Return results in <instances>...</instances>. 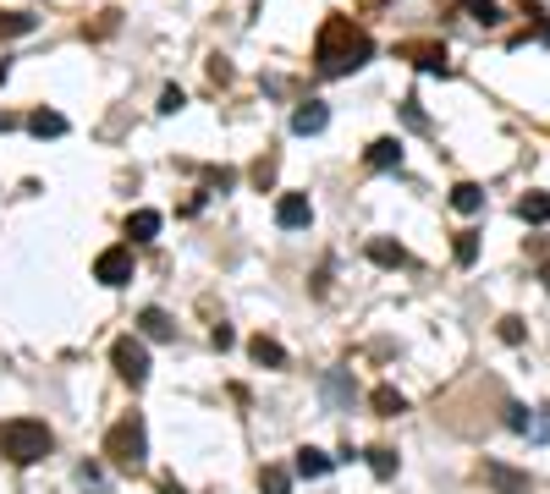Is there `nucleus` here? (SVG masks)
Instances as JSON below:
<instances>
[{
  "label": "nucleus",
  "instance_id": "1",
  "mask_svg": "<svg viewBox=\"0 0 550 494\" xmlns=\"http://www.w3.org/2000/svg\"><path fill=\"white\" fill-rule=\"evenodd\" d=\"M369 61H374L369 33L352 17H325V28H319V39H314V72L319 77H352Z\"/></svg>",
  "mask_w": 550,
  "mask_h": 494
},
{
  "label": "nucleus",
  "instance_id": "2",
  "mask_svg": "<svg viewBox=\"0 0 550 494\" xmlns=\"http://www.w3.org/2000/svg\"><path fill=\"white\" fill-rule=\"evenodd\" d=\"M50 450H55L50 423H39V417H6L0 423V456H6L12 467H34Z\"/></svg>",
  "mask_w": 550,
  "mask_h": 494
},
{
  "label": "nucleus",
  "instance_id": "3",
  "mask_svg": "<svg viewBox=\"0 0 550 494\" xmlns=\"http://www.w3.org/2000/svg\"><path fill=\"white\" fill-rule=\"evenodd\" d=\"M105 456L116 461V467H144V456H149V428L138 412H127L121 423H111V434H105Z\"/></svg>",
  "mask_w": 550,
  "mask_h": 494
},
{
  "label": "nucleus",
  "instance_id": "4",
  "mask_svg": "<svg viewBox=\"0 0 550 494\" xmlns=\"http://www.w3.org/2000/svg\"><path fill=\"white\" fill-rule=\"evenodd\" d=\"M111 362H116V374H121L127 385H133V390L149 379V346H144L138 336H121V341L111 346Z\"/></svg>",
  "mask_w": 550,
  "mask_h": 494
},
{
  "label": "nucleus",
  "instance_id": "5",
  "mask_svg": "<svg viewBox=\"0 0 550 494\" xmlns=\"http://www.w3.org/2000/svg\"><path fill=\"white\" fill-rule=\"evenodd\" d=\"M397 55L413 61L418 72H430V77H451V55H446V45H435V39H407V45H397Z\"/></svg>",
  "mask_w": 550,
  "mask_h": 494
},
{
  "label": "nucleus",
  "instance_id": "6",
  "mask_svg": "<svg viewBox=\"0 0 550 494\" xmlns=\"http://www.w3.org/2000/svg\"><path fill=\"white\" fill-rule=\"evenodd\" d=\"M94 280L100 286H127L133 280V247H105L94 258Z\"/></svg>",
  "mask_w": 550,
  "mask_h": 494
},
{
  "label": "nucleus",
  "instance_id": "7",
  "mask_svg": "<svg viewBox=\"0 0 550 494\" xmlns=\"http://www.w3.org/2000/svg\"><path fill=\"white\" fill-rule=\"evenodd\" d=\"M308 220H314L308 192H281V204H275V225H281V231H303Z\"/></svg>",
  "mask_w": 550,
  "mask_h": 494
},
{
  "label": "nucleus",
  "instance_id": "8",
  "mask_svg": "<svg viewBox=\"0 0 550 494\" xmlns=\"http://www.w3.org/2000/svg\"><path fill=\"white\" fill-rule=\"evenodd\" d=\"M479 478L490 483V489H501V494H529V489H534V478H529V473H512V467H501V461H484Z\"/></svg>",
  "mask_w": 550,
  "mask_h": 494
},
{
  "label": "nucleus",
  "instance_id": "9",
  "mask_svg": "<svg viewBox=\"0 0 550 494\" xmlns=\"http://www.w3.org/2000/svg\"><path fill=\"white\" fill-rule=\"evenodd\" d=\"M325 126H331V110L319 105V99H303V105L292 110V132H298V138H314V132H325Z\"/></svg>",
  "mask_w": 550,
  "mask_h": 494
},
{
  "label": "nucleus",
  "instance_id": "10",
  "mask_svg": "<svg viewBox=\"0 0 550 494\" xmlns=\"http://www.w3.org/2000/svg\"><path fill=\"white\" fill-rule=\"evenodd\" d=\"M364 159H369V171H402V143L397 138H374L364 149Z\"/></svg>",
  "mask_w": 550,
  "mask_h": 494
},
{
  "label": "nucleus",
  "instance_id": "11",
  "mask_svg": "<svg viewBox=\"0 0 550 494\" xmlns=\"http://www.w3.org/2000/svg\"><path fill=\"white\" fill-rule=\"evenodd\" d=\"M331 467H336V456L314 450V445H303V450H298V461H292V473H298V478H325Z\"/></svg>",
  "mask_w": 550,
  "mask_h": 494
},
{
  "label": "nucleus",
  "instance_id": "12",
  "mask_svg": "<svg viewBox=\"0 0 550 494\" xmlns=\"http://www.w3.org/2000/svg\"><path fill=\"white\" fill-rule=\"evenodd\" d=\"M160 225H166L160 209H133V215H127V237H133V242H154Z\"/></svg>",
  "mask_w": 550,
  "mask_h": 494
},
{
  "label": "nucleus",
  "instance_id": "13",
  "mask_svg": "<svg viewBox=\"0 0 550 494\" xmlns=\"http://www.w3.org/2000/svg\"><path fill=\"white\" fill-rule=\"evenodd\" d=\"M248 357L259 362V368H286V346L270 341V336H253V341H248Z\"/></svg>",
  "mask_w": 550,
  "mask_h": 494
},
{
  "label": "nucleus",
  "instance_id": "14",
  "mask_svg": "<svg viewBox=\"0 0 550 494\" xmlns=\"http://www.w3.org/2000/svg\"><path fill=\"white\" fill-rule=\"evenodd\" d=\"M369 258L380 263V270H402V263H407V247L391 242V237H374V242H369Z\"/></svg>",
  "mask_w": 550,
  "mask_h": 494
},
{
  "label": "nucleus",
  "instance_id": "15",
  "mask_svg": "<svg viewBox=\"0 0 550 494\" xmlns=\"http://www.w3.org/2000/svg\"><path fill=\"white\" fill-rule=\"evenodd\" d=\"M451 209H457V215H479L484 209V187L479 182H457V187H451Z\"/></svg>",
  "mask_w": 550,
  "mask_h": 494
},
{
  "label": "nucleus",
  "instance_id": "16",
  "mask_svg": "<svg viewBox=\"0 0 550 494\" xmlns=\"http://www.w3.org/2000/svg\"><path fill=\"white\" fill-rule=\"evenodd\" d=\"M517 220H529V225H550V192H529V198H517Z\"/></svg>",
  "mask_w": 550,
  "mask_h": 494
},
{
  "label": "nucleus",
  "instance_id": "17",
  "mask_svg": "<svg viewBox=\"0 0 550 494\" xmlns=\"http://www.w3.org/2000/svg\"><path fill=\"white\" fill-rule=\"evenodd\" d=\"M138 329H144L149 341H171V336H176V324L160 313V308H144V313H138Z\"/></svg>",
  "mask_w": 550,
  "mask_h": 494
},
{
  "label": "nucleus",
  "instance_id": "18",
  "mask_svg": "<svg viewBox=\"0 0 550 494\" xmlns=\"http://www.w3.org/2000/svg\"><path fill=\"white\" fill-rule=\"evenodd\" d=\"M28 132H34V138H61V132H67V116L61 110H34L28 116Z\"/></svg>",
  "mask_w": 550,
  "mask_h": 494
},
{
  "label": "nucleus",
  "instance_id": "19",
  "mask_svg": "<svg viewBox=\"0 0 550 494\" xmlns=\"http://www.w3.org/2000/svg\"><path fill=\"white\" fill-rule=\"evenodd\" d=\"M369 401H374V412H380V417H397V412H407V395H402V390H391V385H380V390L369 395Z\"/></svg>",
  "mask_w": 550,
  "mask_h": 494
},
{
  "label": "nucleus",
  "instance_id": "20",
  "mask_svg": "<svg viewBox=\"0 0 550 494\" xmlns=\"http://www.w3.org/2000/svg\"><path fill=\"white\" fill-rule=\"evenodd\" d=\"M457 12H468L473 22H484V28H496L501 22V6L496 0H457Z\"/></svg>",
  "mask_w": 550,
  "mask_h": 494
},
{
  "label": "nucleus",
  "instance_id": "21",
  "mask_svg": "<svg viewBox=\"0 0 550 494\" xmlns=\"http://www.w3.org/2000/svg\"><path fill=\"white\" fill-rule=\"evenodd\" d=\"M39 17H28V12H0V39H22V33H34Z\"/></svg>",
  "mask_w": 550,
  "mask_h": 494
},
{
  "label": "nucleus",
  "instance_id": "22",
  "mask_svg": "<svg viewBox=\"0 0 550 494\" xmlns=\"http://www.w3.org/2000/svg\"><path fill=\"white\" fill-rule=\"evenodd\" d=\"M369 473H374V478H397V450H391V445H374V450H369Z\"/></svg>",
  "mask_w": 550,
  "mask_h": 494
},
{
  "label": "nucleus",
  "instance_id": "23",
  "mask_svg": "<svg viewBox=\"0 0 550 494\" xmlns=\"http://www.w3.org/2000/svg\"><path fill=\"white\" fill-rule=\"evenodd\" d=\"M259 489H265V494H292V473H286V467H265V473H259Z\"/></svg>",
  "mask_w": 550,
  "mask_h": 494
},
{
  "label": "nucleus",
  "instance_id": "24",
  "mask_svg": "<svg viewBox=\"0 0 550 494\" xmlns=\"http://www.w3.org/2000/svg\"><path fill=\"white\" fill-rule=\"evenodd\" d=\"M529 440H539V445H550V412H529V428H523Z\"/></svg>",
  "mask_w": 550,
  "mask_h": 494
},
{
  "label": "nucleus",
  "instance_id": "25",
  "mask_svg": "<svg viewBox=\"0 0 550 494\" xmlns=\"http://www.w3.org/2000/svg\"><path fill=\"white\" fill-rule=\"evenodd\" d=\"M451 253H457V263H473V258H479V237H473V231H463V237L451 242Z\"/></svg>",
  "mask_w": 550,
  "mask_h": 494
},
{
  "label": "nucleus",
  "instance_id": "26",
  "mask_svg": "<svg viewBox=\"0 0 550 494\" xmlns=\"http://www.w3.org/2000/svg\"><path fill=\"white\" fill-rule=\"evenodd\" d=\"M325 395H331L336 407H347V401H352V385H347V374H331V379H325Z\"/></svg>",
  "mask_w": 550,
  "mask_h": 494
},
{
  "label": "nucleus",
  "instance_id": "27",
  "mask_svg": "<svg viewBox=\"0 0 550 494\" xmlns=\"http://www.w3.org/2000/svg\"><path fill=\"white\" fill-rule=\"evenodd\" d=\"M402 121H407L413 132H424V126H430V116L418 110V99H402Z\"/></svg>",
  "mask_w": 550,
  "mask_h": 494
},
{
  "label": "nucleus",
  "instance_id": "28",
  "mask_svg": "<svg viewBox=\"0 0 550 494\" xmlns=\"http://www.w3.org/2000/svg\"><path fill=\"white\" fill-rule=\"evenodd\" d=\"M182 105H187V93H182V88H176V83H171V88H166V93H160V110H166V116H176V110H182Z\"/></svg>",
  "mask_w": 550,
  "mask_h": 494
},
{
  "label": "nucleus",
  "instance_id": "29",
  "mask_svg": "<svg viewBox=\"0 0 550 494\" xmlns=\"http://www.w3.org/2000/svg\"><path fill=\"white\" fill-rule=\"evenodd\" d=\"M501 341L506 346H523V319H501Z\"/></svg>",
  "mask_w": 550,
  "mask_h": 494
},
{
  "label": "nucleus",
  "instance_id": "30",
  "mask_svg": "<svg viewBox=\"0 0 550 494\" xmlns=\"http://www.w3.org/2000/svg\"><path fill=\"white\" fill-rule=\"evenodd\" d=\"M506 428H512V434H523V428H529V407H506Z\"/></svg>",
  "mask_w": 550,
  "mask_h": 494
},
{
  "label": "nucleus",
  "instance_id": "31",
  "mask_svg": "<svg viewBox=\"0 0 550 494\" xmlns=\"http://www.w3.org/2000/svg\"><path fill=\"white\" fill-rule=\"evenodd\" d=\"M253 182L270 187V182H275V159H259V165H253Z\"/></svg>",
  "mask_w": 550,
  "mask_h": 494
},
{
  "label": "nucleus",
  "instance_id": "32",
  "mask_svg": "<svg viewBox=\"0 0 550 494\" xmlns=\"http://www.w3.org/2000/svg\"><path fill=\"white\" fill-rule=\"evenodd\" d=\"M209 341H215L220 352H226V346H237V336H232V324H215V329H209Z\"/></svg>",
  "mask_w": 550,
  "mask_h": 494
},
{
  "label": "nucleus",
  "instance_id": "33",
  "mask_svg": "<svg viewBox=\"0 0 550 494\" xmlns=\"http://www.w3.org/2000/svg\"><path fill=\"white\" fill-rule=\"evenodd\" d=\"M209 187H220V192L237 187V171H226V165H220V171H209Z\"/></svg>",
  "mask_w": 550,
  "mask_h": 494
},
{
  "label": "nucleus",
  "instance_id": "34",
  "mask_svg": "<svg viewBox=\"0 0 550 494\" xmlns=\"http://www.w3.org/2000/svg\"><path fill=\"white\" fill-rule=\"evenodd\" d=\"M78 483L83 489H100V467H78Z\"/></svg>",
  "mask_w": 550,
  "mask_h": 494
},
{
  "label": "nucleus",
  "instance_id": "35",
  "mask_svg": "<svg viewBox=\"0 0 550 494\" xmlns=\"http://www.w3.org/2000/svg\"><path fill=\"white\" fill-rule=\"evenodd\" d=\"M160 494H187V489H182L176 478H160Z\"/></svg>",
  "mask_w": 550,
  "mask_h": 494
},
{
  "label": "nucleus",
  "instance_id": "36",
  "mask_svg": "<svg viewBox=\"0 0 550 494\" xmlns=\"http://www.w3.org/2000/svg\"><path fill=\"white\" fill-rule=\"evenodd\" d=\"M12 126H17V121H12V116H0V132H12Z\"/></svg>",
  "mask_w": 550,
  "mask_h": 494
}]
</instances>
